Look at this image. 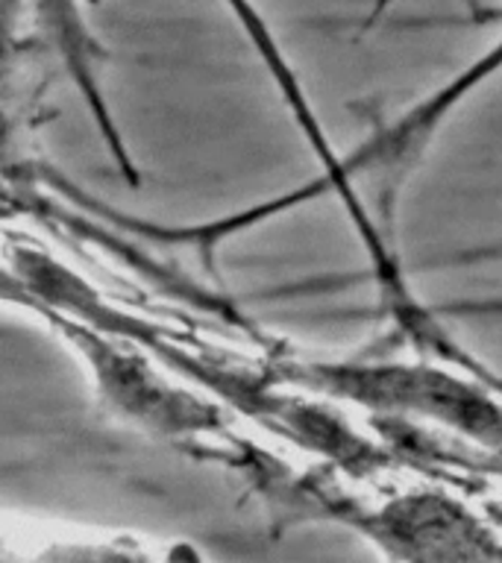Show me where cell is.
I'll return each mask as SVG.
<instances>
[{
    "label": "cell",
    "instance_id": "6da1fadb",
    "mask_svg": "<svg viewBox=\"0 0 502 563\" xmlns=\"http://www.w3.org/2000/svg\"><path fill=\"white\" fill-rule=\"evenodd\" d=\"M467 24L496 30L491 47H484L476 59L467 62L444 86L396 114V121L379 126L359 150L341 156L338 165V183L332 194H338L350 211L352 223L368 246L379 285L394 302H405L408 290L400 276V262L391 250V238L385 235V220L391 227L405 179L421 165L432 139L449 121V114L502 74V3L500 7L484 3L476 15L467 18Z\"/></svg>",
    "mask_w": 502,
    "mask_h": 563
},
{
    "label": "cell",
    "instance_id": "7a4b0ae2",
    "mask_svg": "<svg viewBox=\"0 0 502 563\" xmlns=\"http://www.w3.org/2000/svg\"><path fill=\"white\" fill-rule=\"evenodd\" d=\"M291 382L320 390V394L350 396L368 408L414 417H435L440 426L461 431L484 443L488 452L502 457V405H496L482 387L429 367H396V364H326L306 361L282 369Z\"/></svg>",
    "mask_w": 502,
    "mask_h": 563
},
{
    "label": "cell",
    "instance_id": "3957f363",
    "mask_svg": "<svg viewBox=\"0 0 502 563\" xmlns=\"http://www.w3.org/2000/svg\"><path fill=\"white\" fill-rule=\"evenodd\" d=\"M0 563H206L194 545L0 517Z\"/></svg>",
    "mask_w": 502,
    "mask_h": 563
},
{
    "label": "cell",
    "instance_id": "277c9868",
    "mask_svg": "<svg viewBox=\"0 0 502 563\" xmlns=\"http://www.w3.org/2000/svg\"><path fill=\"white\" fill-rule=\"evenodd\" d=\"M227 3L238 15V21H241V26L247 30V35H250V42L255 44V51L262 53L264 65H268V70H271L273 79H276L282 97L288 100V109L291 114H294V121L299 123V130H303L306 141L312 144V150H315L317 162H320V167H324V176H320L317 183H320L324 191H332L335 183H338V165H341V156L335 153L329 139H326V132L324 126H320V121H317L315 109L308 106L306 91L299 88L294 70H291V65L285 62L282 51L276 47V42H273V35L268 33V26H264L262 15L253 9V3H250V0H227Z\"/></svg>",
    "mask_w": 502,
    "mask_h": 563
},
{
    "label": "cell",
    "instance_id": "5b68a950",
    "mask_svg": "<svg viewBox=\"0 0 502 563\" xmlns=\"http://www.w3.org/2000/svg\"><path fill=\"white\" fill-rule=\"evenodd\" d=\"M394 3H396V0H373V7H370V12H368V15H364L361 26H364V30H370V26H376L379 21H382V15H385L388 9L394 7ZM461 3H465L467 18H470V15H476V12H479V9H482L484 3H488V0H461Z\"/></svg>",
    "mask_w": 502,
    "mask_h": 563
}]
</instances>
